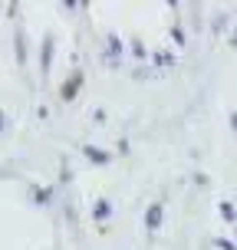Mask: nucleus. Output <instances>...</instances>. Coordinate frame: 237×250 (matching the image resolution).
I'll return each mask as SVG.
<instances>
[{
  "mask_svg": "<svg viewBox=\"0 0 237 250\" xmlns=\"http://www.w3.org/2000/svg\"><path fill=\"white\" fill-rule=\"evenodd\" d=\"M79 86H83V73H73L69 76V79H66V83H63V89H60V96L66 102H73L76 96H79Z\"/></svg>",
  "mask_w": 237,
  "mask_h": 250,
  "instance_id": "nucleus-1",
  "label": "nucleus"
},
{
  "mask_svg": "<svg viewBox=\"0 0 237 250\" xmlns=\"http://www.w3.org/2000/svg\"><path fill=\"white\" fill-rule=\"evenodd\" d=\"M162 214H165L162 204H151L149 211H145V227H149V230H158V227H162Z\"/></svg>",
  "mask_w": 237,
  "mask_h": 250,
  "instance_id": "nucleus-2",
  "label": "nucleus"
},
{
  "mask_svg": "<svg viewBox=\"0 0 237 250\" xmlns=\"http://www.w3.org/2000/svg\"><path fill=\"white\" fill-rule=\"evenodd\" d=\"M50 60H53V37H46V43H43V53H40V69H43V76L50 73Z\"/></svg>",
  "mask_w": 237,
  "mask_h": 250,
  "instance_id": "nucleus-3",
  "label": "nucleus"
},
{
  "mask_svg": "<svg viewBox=\"0 0 237 250\" xmlns=\"http://www.w3.org/2000/svg\"><path fill=\"white\" fill-rule=\"evenodd\" d=\"M86 158H89V162H109V155H106V151H99V148H86Z\"/></svg>",
  "mask_w": 237,
  "mask_h": 250,
  "instance_id": "nucleus-4",
  "label": "nucleus"
},
{
  "mask_svg": "<svg viewBox=\"0 0 237 250\" xmlns=\"http://www.w3.org/2000/svg\"><path fill=\"white\" fill-rule=\"evenodd\" d=\"M106 214H109V204H106V201H99V208H96V217H106Z\"/></svg>",
  "mask_w": 237,
  "mask_h": 250,
  "instance_id": "nucleus-5",
  "label": "nucleus"
},
{
  "mask_svg": "<svg viewBox=\"0 0 237 250\" xmlns=\"http://www.w3.org/2000/svg\"><path fill=\"white\" fill-rule=\"evenodd\" d=\"M221 214H224L227 221H231V217H234V208H231V204H221Z\"/></svg>",
  "mask_w": 237,
  "mask_h": 250,
  "instance_id": "nucleus-6",
  "label": "nucleus"
},
{
  "mask_svg": "<svg viewBox=\"0 0 237 250\" xmlns=\"http://www.w3.org/2000/svg\"><path fill=\"white\" fill-rule=\"evenodd\" d=\"M231 122H234V128H237V115H231Z\"/></svg>",
  "mask_w": 237,
  "mask_h": 250,
  "instance_id": "nucleus-7",
  "label": "nucleus"
},
{
  "mask_svg": "<svg viewBox=\"0 0 237 250\" xmlns=\"http://www.w3.org/2000/svg\"><path fill=\"white\" fill-rule=\"evenodd\" d=\"M0 122H3V112H0ZM0 128H3V125H0Z\"/></svg>",
  "mask_w": 237,
  "mask_h": 250,
  "instance_id": "nucleus-8",
  "label": "nucleus"
},
{
  "mask_svg": "<svg viewBox=\"0 0 237 250\" xmlns=\"http://www.w3.org/2000/svg\"><path fill=\"white\" fill-rule=\"evenodd\" d=\"M234 43H237V37H234Z\"/></svg>",
  "mask_w": 237,
  "mask_h": 250,
  "instance_id": "nucleus-9",
  "label": "nucleus"
}]
</instances>
